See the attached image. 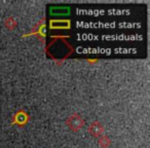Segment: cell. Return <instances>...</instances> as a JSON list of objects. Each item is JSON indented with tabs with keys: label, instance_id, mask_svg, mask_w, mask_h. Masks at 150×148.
Segmentation results:
<instances>
[{
	"label": "cell",
	"instance_id": "8992f818",
	"mask_svg": "<svg viewBox=\"0 0 150 148\" xmlns=\"http://www.w3.org/2000/svg\"><path fill=\"white\" fill-rule=\"evenodd\" d=\"M4 25H5V27L7 28L8 30H13L16 27H17V21H16L15 19H13V17H8L6 20L4 21Z\"/></svg>",
	"mask_w": 150,
	"mask_h": 148
},
{
	"label": "cell",
	"instance_id": "5b68a950",
	"mask_svg": "<svg viewBox=\"0 0 150 148\" xmlns=\"http://www.w3.org/2000/svg\"><path fill=\"white\" fill-rule=\"evenodd\" d=\"M70 28V20H50V29L52 30H69Z\"/></svg>",
	"mask_w": 150,
	"mask_h": 148
},
{
	"label": "cell",
	"instance_id": "3957f363",
	"mask_svg": "<svg viewBox=\"0 0 150 148\" xmlns=\"http://www.w3.org/2000/svg\"><path fill=\"white\" fill-rule=\"evenodd\" d=\"M30 116L24 109H20L18 112L13 114V118H11V125H18L20 127H23L29 123Z\"/></svg>",
	"mask_w": 150,
	"mask_h": 148
},
{
	"label": "cell",
	"instance_id": "52a82bcc",
	"mask_svg": "<svg viewBox=\"0 0 150 148\" xmlns=\"http://www.w3.org/2000/svg\"><path fill=\"white\" fill-rule=\"evenodd\" d=\"M111 144V141L107 136H102L99 139V146L101 148H108L109 145Z\"/></svg>",
	"mask_w": 150,
	"mask_h": 148
},
{
	"label": "cell",
	"instance_id": "7a4b0ae2",
	"mask_svg": "<svg viewBox=\"0 0 150 148\" xmlns=\"http://www.w3.org/2000/svg\"><path fill=\"white\" fill-rule=\"evenodd\" d=\"M66 125H68L71 131L78 132L84 125V119L79 114L74 113L66 119Z\"/></svg>",
	"mask_w": 150,
	"mask_h": 148
},
{
	"label": "cell",
	"instance_id": "6da1fadb",
	"mask_svg": "<svg viewBox=\"0 0 150 148\" xmlns=\"http://www.w3.org/2000/svg\"><path fill=\"white\" fill-rule=\"evenodd\" d=\"M45 19H41L32 29V31L29 34H25L24 37L26 36H36L41 42H45Z\"/></svg>",
	"mask_w": 150,
	"mask_h": 148
},
{
	"label": "cell",
	"instance_id": "277c9868",
	"mask_svg": "<svg viewBox=\"0 0 150 148\" xmlns=\"http://www.w3.org/2000/svg\"><path fill=\"white\" fill-rule=\"evenodd\" d=\"M88 132L93 136V137L100 138L104 135V125L100 123V121H93L88 127Z\"/></svg>",
	"mask_w": 150,
	"mask_h": 148
},
{
	"label": "cell",
	"instance_id": "ba28073f",
	"mask_svg": "<svg viewBox=\"0 0 150 148\" xmlns=\"http://www.w3.org/2000/svg\"><path fill=\"white\" fill-rule=\"evenodd\" d=\"M86 61H88V63H91V64H95V63L98 62V60H96V59H94V60H91V59H88Z\"/></svg>",
	"mask_w": 150,
	"mask_h": 148
}]
</instances>
